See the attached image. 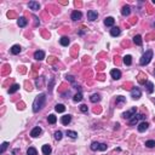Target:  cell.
I'll return each instance as SVG.
<instances>
[{"label":"cell","instance_id":"cell-1","mask_svg":"<svg viewBox=\"0 0 155 155\" xmlns=\"http://www.w3.org/2000/svg\"><path fill=\"white\" fill-rule=\"evenodd\" d=\"M45 103H46V95L45 93H40L35 97L34 102H33V112L34 113H38L40 112L45 107Z\"/></svg>","mask_w":155,"mask_h":155},{"label":"cell","instance_id":"cell-2","mask_svg":"<svg viewBox=\"0 0 155 155\" xmlns=\"http://www.w3.org/2000/svg\"><path fill=\"white\" fill-rule=\"evenodd\" d=\"M152 58H153V51L152 50H148V51H145V53L141 57L139 64H141V66H147V64L150 63Z\"/></svg>","mask_w":155,"mask_h":155},{"label":"cell","instance_id":"cell-3","mask_svg":"<svg viewBox=\"0 0 155 155\" xmlns=\"http://www.w3.org/2000/svg\"><path fill=\"white\" fill-rule=\"evenodd\" d=\"M90 148H91V150H93V152H96V150L104 152V150H107L108 145H107V144H104V143H99V142H92Z\"/></svg>","mask_w":155,"mask_h":155},{"label":"cell","instance_id":"cell-4","mask_svg":"<svg viewBox=\"0 0 155 155\" xmlns=\"http://www.w3.org/2000/svg\"><path fill=\"white\" fill-rule=\"evenodd\" d=\"M139 120H145V116H144L143 114H136L129 120V124L131 125V126H135L136 124H138Z\"/></svg>","mask_w":155,"mask_h":155},{"label":"cell","instance_id":"cell-5","mask_svg":"<svg viewBox=\"0 0 155 155\" xmlns=\"http://www.w3.org/2000/svg\"><path fill=\"white\" fill-rule=\"evenodd\" d=\"M136 114H137V108H136V107H132V108H131L130 110H127V112L124 113V114H122V118L130 120V119L132 118L133 115H136Z\"/></svg>","mask_w":155,"mask_h":155},{"label":"cell","instance_id":"cell-6","mask_svg":"<svg viewBox=\"0 0 155 155\" xmlns=\"http://www.w3.org/2000/svg\"><path fill=\"white\" fill-rule=\"evenodd\" d=\"M142 96V92L139 89H137V87H135V89L131 90V97L133 98V99H139Z\"/></svg>","mask_w":155,"mask_h":155},{"label":"cell","instance_id":"cell-7","mask_svg":"<svg viewBox=\"0 0 155 155\" xmlns=\"http://www.w3.org/2000/svg\"><path fill=\"white\" fill-rule=\"evenodd\" d=\"M110 75H112V78L114 80H119L121 78V72L119 69H112V70H110Z\"/></svg>","mask_w":155,"mask_h":155},{"label":"cell","instance_id":"cell-8","mask_svg":"<svg viewBox=\"0 0 155 155\" xmlns=\"http://www.w3.org/2000/svg\"><path fill=\"white\" fill-rule=\"evenodd\" d=\"M41 132H43V130H41V127L37 126V127H34V129H33L32 131H30V136H32L33 138H35V137H39Z\"/></svg>","mask_w":155,"mask_h":155},{"label":"cell","instance_id":"cell-9","mask_svg":"<svg viewBox=\"0 0 155 155\" xmlns=\"http://www.w3.org/2000/svg\"><path fill=\"white\" fill-rule=\"evenodd\" d=\"M87 18H89L90 21H96L98 18L97 11H93V10H90V11H87Z\"/></svg>","mask_w":155,"mask_h":155},{"label":"cell","instance_id":"cell-10","mask_svg":"<svg viewBox=\"0 0 155 155\" xmlns=\"http://www.w3.org/2000/svg\"><path fill=\"white\" fill-rule=\"evenodd\" d=\"M81 17H83V13H81V11H78V10L73 11L72 16H70V18L73 21H79V20H81Z\"/></svg>","mask_w":155,"mask_h":155},{"label":"cell","instance_id":"cell-11","mask_svg":"<svg viewBox=\"0 0 155 155\" xmlns=\"http://www.w3.org/2000/svg\"><path fill=\"white\" fill-rule=\"evenodd\" d=\"M148 127H149V124L147 122V121H142V122H139V125H138V131L139 132H144V131H147L148 130Z\"/></svg>","mask_w":155,"mask_h":155},{"label":"cell","instance_id":"cell-12","mask_svg":"<svg viewBox=\"0 0 155 155\" xmlns=\"http://www.w3.org/2000/svg\"><path fill=\"white\" fill-rule=\"evenodd\" d=\"M28 7L30 10H33V11H38V10L40 9V4L38 3V1H29Z\"/></svg>","mask_w":155,"mask_h":155},{"label":"cell","instance_id":"cell-13","mask_svg":"<svg viewBox=\"0 0 155 155\" xmlns=\"http://www.w3.org/2000/svg\"><path fill=\"white\" fill-rule=\"evenodd\" d=\"M70 121H72V115H64V116H62L61 118V122L63 124L64 126H67L68 124H70Z\"/></svg>","mask_w":155,"mask_h":155},{"label":"cell","instance_id":"cell-14","mask_svg":"<svg viewBox=\"0 0 155 155\" xmlns=\"http://www.w3.org/2000/svg\"><path fill=\"white\" fill-rule=\"evenodd\" d=\"M34 58L37 61H43L44 58H45V52L44 51H35V53H34Z\"/></svg>","mask_w":155,"mask_h":155},{"label":"cell","instance_id":"cell-15","mask_svg":"<svg viewBox=\"0 0 155 155\" xmlns=\"http://www.w3.org/2000/svg\"><path fill=\"white\" fill-rule=\"evenodd\" d=\"M120 34H121V29L119 28V27H113V28L110 29V35H112V37H119Z\"/></svg>","mask_w":155,"mask_h":155},{"label":"cell","instance_id":"cell-16","mask_svg":"<svg viewBox=\"0 0 155 155\" xmlns=\"http://www.w3.org/2000/svg\"><path fill=\"white\" fill-rule=\"evenodd\" d=\"M41 150H43V154L44 155H50L52 153V148L49 145V144H45V145H43Z\"/></svg>","mask_w":155,"mask_h":155},{"label":"cell","instance_id":"cell-17","mask_svg":"<svg viewBox=\"0 0 155 155\" xmlns=\"http://www.w3.org/2000/svg\"><path fill=\"white\" fill-rule=\"evenodd\" d=\"M130 13H131V7H130L129 5H125L122 9H121V15L126 17V16H129Z\"/></svg>","mask_w":155,"mask_h":155},{"label":"cell","instance_id":"cell-18","mask_svg":"<svg viewBox=\"0 0 155 155\" xmlns=\"http://www.w3.org/2000/svg\"><path fill=\"white\" fill-rule=\"evenodd\" d=\"M115 23V20L113 17H107L106 20H104V24H106L107 27H113Z\"/></svg>","mask_w":155,"mask_h":155},{"label":"cell","instance_id":"cell-19","mask_svg":"<svg viewBox=\"0 0 155 155\" xmlns=\"http://www.w3.org/2000/svg\"><path fill=\"white\" fill-rule=\"evenodd\" d=\"M21 50H22V49H21L20 45H13L11 47V53H12V55H18V53L21 52Z\"/></svg>","mask_w":155,"mask_h":155},{"label":"cell","instance_id":"cell-20","mask_svg":"<svg viewBox=\"0 0 155 155\" xmlns=\"http://www.w3.org/2000/svg\"><path fill=\"white\" fill-rule=\"evenodd\" d=\"M18 90H20V85H18V84H13V85L9 89V91L7 92H9L10 95H12V93H15V92H17Z\"/></svg>","mask_w":155,"mask_h":155},{"label":"cell","instance_id":"cell-21","mask_svg":"<svg viewBox=\"0 0 155 155\" xmlns=\"http://www.w3.org/2000/svg\"><path fill=\"white\" fill-rule=\"evenodd\" d=\"M27 23L28 22H27V20L24 17H20L18 18V21H17V24L21 27V28H24V27L27 26Z\"/></svg>","mask_w":155,"mask_h":155},{"label":"cell","instance_id":"cell-22","mask_svg":"<svg viewBox=\"0 0 155 155\" xmlns=\"http://www.w3.org/2000/svg\"><path fill=\"white\" fill-rule=\"evenodd\" d=\"M122 62H124V64H126V66H131V64H132V57L130 55H126L124 57Z\"/></svg>","mask_w":155,"mask_h":155},{"label":"cell","instance_id":"cell-23","mask_svg":"<svg viewBox=\"0 0 155 155\" xmlns=\"http://www.w3.org/2000/svg\"><path fill=\"white\" fill-rule=\"evenodd\" d=\"M60 43L62 46H68L69 43H70V40H69V38L68 37H62L60 39Z\"/></svg>","mask_w":155,"mask_h":155},{"label":"cell","instance_id":"cell-24","mask_svg":"<svg viewBox=\"0 0 155 155\" xmlns=\"http://www.w3.org/2000/svg\"><path fill=\"white\" fill-rule=\"evenodd\" d=\"M144 85H145V87H147V90H148L149 93H153V92H154V85H153L152 81H147Z\"/></svg>","mask_w":155,"mask_h":155},{"label":"cell","instance_id":"cell-25","mask_svg":"<svg viewBox=\"0 0 155 155\" xmlns=\"http://www.w3.org/2000/svg\"><path fill=\"white\" fill-rule=\"evenodd\" d=\"M90 101H91L92 103H97V102L101 101V96L98 95V93H93V95L90 97Z\"/></svg>","mask_w":155,"mask_h":155},{"label":"cell","instance_id":"cell-26","mask_svg":"<svg viewBox=\"0 0 155 155\" xmlns=\"http://www.w3.org/2000/svg\"><path fill=\"white\" fill-rule=\"evenodd\" d=\"M133 43H135L136 45L141 46L142 44H143V41H142V37H141V35H136V37L133 38Z\"/></svg>","mask_w":155,"mask_h":155},{"label":"cell","instance_id":"cell-27","mask_svg":"<svg viewBox=\"0 0 155 155\" xmlns=\"http://www.w3.org/2000/svg\"><path fill=\"white\" fill-rule=\"evenodd\" d=\"M125 102H126V98L122 97V96H118V97H116V101H115L116 106H120V104L125 103Z\"/></svg>","mask_w":155,"mask_h":155},{"label":"cell","instance_id":"cell-28","mask_svg":"<svg viewBox=\"0 0 155 155\" xmlns=\"http://www.w3.org/2000/svg\"><path fill=\"white\" fill-rule=\"evenodd\" d=\"M73 99H74V102H81V101H83V93L79 91L78 93L74 95V98H73Z\"/></svg>","mask_w":155,"mask_h":155},{"label":"cell","instance_id":"cell-29","mask_svg":"<svg viewBox=\"0 0 155 155\" xmlns=\"http://www.w3.org/2000/svg\"><path fill=\"white\" fill-rule=\"evenodd\" d=\"M55 110H56L57 113H63L64 110H66V107H64L63 104H56Z\"/></svg>","mask_w":155,"mask_h":155},{"label":"cell","instance_id":"cell-30","mask_svg":"<svg viewBox=\"0 0 155 155\" xmlns=\"http://www.w3.org/2000/svg\"><path fill=\"white\" fill-rule=\"evenodd\" d=\"M47 121H49V124H56V121H57V118H56L53 114H50L49 116H47Z\"/></svg>","mask_w":155,"mask_h":155},{"label":"cell","instance_id":"cell-31","mask_svg":"<svg viewBox=\"0 0 155 155\" xmlns=\"http://www.w3.org/2000/svg\"><path fill=\"white\" fill-rule=\"evenodd\" d=\"M27 155H38L37 149H35V148H33V147L28 148V150H27Z\"/></svg>","mask_w":155,"mask_h":155},{"label":"cell","instance_id":"cell-32","mask_svg":"<svg viewBox=\"0 0 155 155\" xmlns=\"http://www.w3.org/2000/svg\"><path fill=\"white\" fill-rule=\"evenodd\" d=\"M67 136H69L70 138H76L78 133L75 131H70V130H67Z\"/></svg>","mask_w":155,"mask_h":155},{"label":"cell","instance_id":"cell-33","mask_svg":"<svg viewBox=\"0 0 155 155\" xmlns=\"http://www.w3.org/2000/svg\"><path fill=\"white\" fill-rule=\"evenodd\" d=\"M7 147H9V143H7V142H4V143L1 144V149H0V154H4V153H5V150L7 149Z\"/></svg>","mask_w":155,"mask_h":155},{"label":"cell","instance_id":"cell-34","mask_svg":"<svg viewBox=\"0 0 155 155\" xmlns=\"http://www.w3.org/2000/svg\"><path fill=\"white\" fill-rule=\"evenodd\" d=\"M62 137H63V133L61 132V131H56V132H55L56 141H61V139H62Z\"/></svg>","mask_w":155,"mask_h":155},{"label":"cell","instance_id":"cell-35","mask_svg":"<svg viewBox=\"0 0 155 155\" xmlns=\"http://www.w3.org/2000/svg\"><path fill=\"white\" fill-rule=\"evenodd\" d=\"M145 147H148V148H154L155 147V141H153V139L147 141L145 142Z\"/></svg>","mask_w":155,"mask_h":155},{"label":"cell","instance_id":"cell-36","mask_svg":"<svg viewBox=\"0 0 155 155\" xmlns=\"http://www.w3.org/2000/svg\"><path fill=\"white\" fill-rule=\"evenodd\" d=\"M80 110L83 113H87V110H89V108H87L86 104H83V106H80Z\"/></svg>","mask_w":155,"mask_h":155},{"label":"cell","instance_id":"cell-37","mask_svg":"<svg viewBox=\"0 0 155 155\" xmlns=\"http://www.w3.org/2000/svg\"><path fill=\"white\" fill-rule=\"evenodd\" d=\"M67 79H68L69 81H72V83H74V78H73L72 75H67Z\"/></svg>","mask_w":155,"mask_h":155},{"label":"cell","instance_id":"cell-38","mask_svg":"<svg viewBox=\"0 0 155 155\" xmlns=\"http://www.w3.org/2000/svg\"><path fill=\"white\" fill-rule=\"evenodd\" d=\"M154 103H155V98H154Z\"/></svg>","mask_w":155,"mask_h":155},{"label":"cell","instance_id":"cell-39","mask_svg":"<svg viewBox=\"0 0 155 155\" xmlns=\"http://www.w3.org/2000/svg\"><path fill=\"white\" fill-rule=\"evenodd\" d=\"M154 75H155V70H154Z\"/></svg>","mask_w":155,"mask_h":155}]
</instances>
